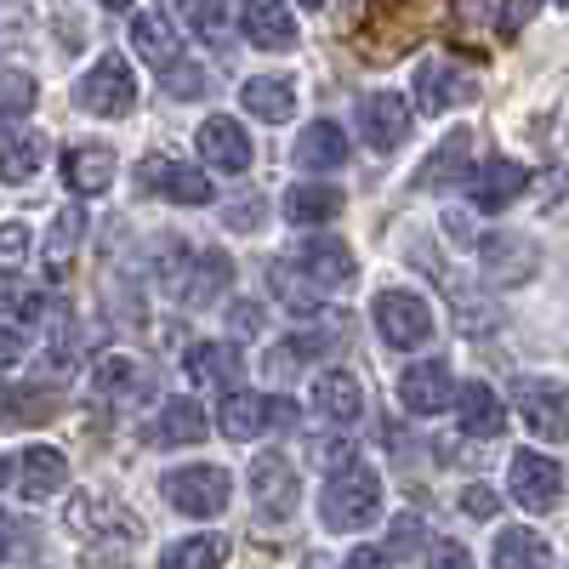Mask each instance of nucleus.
<instances>
[{"label":"nucleus","instance_id":"9","mask_svg":"<svg viewBox=\"0 0 569 569\" xmlns=\"http://www.w3.org/2000/svg\"><path fill=\"white\" fill-rule=\"evenodd\" d=\"M399 405H405L410 416H439V410H450V405H456V376H450V365H445V359L410 365V370L399 376Z\"/></svg>","mask_w":569,"mask_h":569},{"label":"nucleus","instance_id":"44","mask_svg":"<svg viewBox=\"0 0 569 569\" xmlns=\"http://www.w3.org/2000/svg\"><path fill=\"white\" fill-rule=\"evenodd\" d=\"M52 365H74V319L69 313L52 319Z\"/></svg>","mask_w":569,"mask_h":569},{"label":"nucleus","instance_id":"50","mask_svg":"<svg viewBox=\"0 0 569 569\" xmlns=\"http://www.w3.org/2000/svg\"><path fill=\"white\" fill-rule=\"evenodd\" d=\"M103 7H109V12H126V7H137V0H103Z\"/></svg>","mask_w":569,"mask_h":569},{"label":"nucleus","instance_id":"45","mask_svg":"<svg viewBox=\"0 0 569 569\" xmlns=\"http://www.w3.org/2000/svg\"><path fill=\"white\" fill-rule=\"evenodd\" d=\"M23 348H29L23 330H18V325H0V370H12V365L23 359Z\"/></svg>","mask_w":569,"mask_h":569},{"label":"nucleus","instance_id":"33","mask_svg":"<svg viewBox=\"0 0 569 569\" xmlns=\"http://www.w3.org/2000/svg\"><path fill=\"white\" fill-rule=\"evenodd\" d=\"M496 563H501V569H518V563H552V547H547L536 530H501V536H496Z\"/></svg>","mask_w":569,"mask_h":569},{"label":"nucleus","instance_id":"48","mask_svg":"<svg viewBox=\"0 0 569 569\" xmlns=\"http://www.w3.org/2000/svg\"><path fill=\"white\" fill-rule=\"evenodd\" d=\"M433 563H467V547H450L445 541V547H433Z\"/></svg>","mask_w":569,"mask_h":569},{"label":"nucleus","instance_id":"10","mask_svg":"<svg viewBox=\"0 0 569 569\" xmlns=\"http://www.w3.org/2000/svg\"><path fill=\"white\" fill-rule=\"evenodd\" d=\"M63 182L74 200H98L114 188V149L109 142H74L63 149Z\"/></svg>","mask_w":569,"mask_h":569},{"label":"nucleus","instance_id":"30","mask_svg":"<svg viewBox=\"0 0 569 569\" xmlns=\"http://www.w3.org/2000/svg\"><path fill=\"white\" fill-rule=\"evenodd\" d=\"M228 284H233V262H228L222 251H206V257L194 262V279L182 284V302H188V308H217V302L228 297Z\"/></svg>","mask_w":569,"mask_h":569},{"label":"nucleus","instance_id":"28","mask_svg":"<svg viewBox=\"0 0 569 569\" xmlns=\"http://www.w3.org/2000/svg\"><path fill=\"white\" fill-rule=\"evenodd\" d=\"M131 46H137V58H149L154 69H166V63L182 58V40H177V29H171L166 12H137L131 18Z\"/></svg>","mask_w":569,"mask_h":569},{"label":"nucleus","instance_id":"47","mask_svg":"<svg viewBox=\"0 0 569 569\" xmlns=\"http://www.w3.org/2000/svg\"><path fill=\"white\" fill-rule=\"evenodd\" d=\"M496 507H501V501H496V490H479V485L467 490V512H479V518H490Z\"/></svg>","mask_w":569,"mask_h":569},{"label":"nucleus","instance_id":"19","mask_svg":"<svg viewBox=\"0 0 569 569\" xmlns=\"http://www.w3.org/2000/svg\"><path fill=\"white\" fill-rule=\"evenodd\" d=\"M313 410L325 421H337V427H353L365 416V388H359V376L353 370H325L319 382H313Z\"/></svg>","mask_w":569,"mask_h":569},{"label":"nucleus","instance_id":"43","mask_svg":"<svg viewBox=\"0 0 569 569\" xmlns=\"http://www.w3.org/2000/svg\"><path fill=\"white\" fill-rule=\"evenodd\" d=\"M313 461H319V467H348V461H353V439L319 433V445H313Z\"/></svg>","mask_w":569,"mask_h":569},{"label":"nucleus","instance_id":"22","mask_svg":"<svg viewBox=\"0 0 569 569\" xmlns=\"http://www.w3.org/2000/svg\"><path fill=\"white\" fill-rule=\"evenodd\" d=\"M46 160V137L18 126V120H0V177L7 182H29Z\"/></svg>","mask_w":569,"mask_h":569},{"label":"nucleus","instance_id":"39","mask_svg":"<svg viewBox=\"0 0 569 569\" xmlns=\"http://www.w3.org/2000/svg\"><path fill=\"white\" fill-rule=\"evenodd\" d=\"M160 86L171 91V98H200L206 91V74H200V63H166V74H160Z\"/></svg>","mask_w":569,"mask_h":569},{"label":"nucleus","instance_id":"6","mask_svg":"<svg viewBox=\"0 0 569 569\" xmlns=\"http://www.w3.org/2000/svg\"><path fill=\"white\" fill-rule=\"evenodd\" d=\"M251 501H257V512L262 518H291L297 507H302V485H297V467L284 461L279 450H262L257 461H251Z\"/></svg>","mask_w":569,"mask_h":569},{"label":"nucleus","instance_id":"21","mask_svg":"<svg viewBox=\"0 0 569 569\" xmlns=\"http://www.w3.org/2000/svg\"><path fill=\"white\" fill-rule=\"evenodd\" d=\"M240 103L262 126H284V120L297 114V86H291V74H257V80H246Z\"/></svg>","mask_w":569,"mask_h":569},{"label":"nucleus","instance_id":"14","mask_svg":"<svg viewBox=\"0 0 569 569\" xmlns=\"http://www.w3.org/2000/svg\"><path fill=\"white\" fill-rule=\"evenodd\" d=\"M525 188H530V166H518V160H485L467 177V194L479 211H507Z\"/></svg>","mask_w":569,"mask_h":569},{"label":"nucleus","instance_id":"7","mask_svg":"<svg viewBox=\"0 0 569 569\" xmlns=\"http://www.w3.org/2000/svg\"><path fill=\"white\" fill-rule=\"evenodd\" d=\"M376 330H382L388 348H421L433 337V308L416 291H382L376 297Z\"/></svg>","mask_w":569,"mask_h":569},{"label":"nucleus","instance_id":"51","mask_svg":"<svg viewBox=\"0 0 569 569\" xmlns=\"http://www.w3.org/2000/svg\"><path fill=\"white\" fill-rule=\"evenodd\" d=\"M302 7H325V0H302Z\"/></svg>","mask_w":569,"mask_h":569},{"label":"nucleus","instance_id":"17","mask_svg":"<svg viewBox=\"0 0 569 569\" xmlns=\"http://www.w3.org/2000/svg\"><path fill=\"white\" fill-rule=\"evenodd\" d=\"M80 240H86V211H80V206H74V211H58L52 233H46V246H40V273L52 279V284H63V279L74 273Z\"/></svg>","mask_w":569,"mask_h":569},{"label":"nucleus","instance_id":"12","mask_svg":"<svg viewBox=\"0 0 569 569\" xmlns=\"http://www.w3.org/2000/svg\"><path fill=\"white\" fill-rule=\"evenodd\" d=\"M142 182L154 194L177 200V206H211V177L200 166H182V160H166V154H149L142 160Z\"/></svg>","mask_w":569,"mask_h":569},{"label":"nucleus","instance_id":"40","mask_svg":"<svg viewBox=\"0 0 569 569\" xmlns=\"http://www.w3.org/2000/svg\"><path fill=\"white\" fill-rule=\"evenodd\" d=\"M182 18H188V29H200L206 40H217L222 34V0H182Z\"/></svg>","mask_w":569,"mask_h":569},{"label":"nucleus","instance_id":"36","mask_svg":"<svg viewBox=\"0 0 569 569\" xmlns=\"http://www.w3.org/2000/svg\"><path fill=\"white\" fill-rule=\"evenodd\" d=\"M34 98H40L34 74H23V69H0V120H23V114L34 109Z\"/></svg>","mask_w":569,"mask_h":569},{"label":"nucleus","instance_id":"31","mask_svg":"<svg viewBox=\"0 0 569 569\" xmlns=\"http://www.w3.org/2000/svg\"><path fill=\"white\" fill-rule=\"evenodd\" d=\"M206 439V410L194 399H171L154 421V445H200Z\"/></svg>","mask_w":569,"mask_h":569},{"label":"nucleus","instance_id":"24","mask_svg":"<svg viewBox=\"0 0 569 569\" xmlns=\"http://www.w3.org/2000/svg\"><path fill=\"white\" fill-rule=\"evenodd\" d=\"M302 171H337L348 160V131L337 120H313L302 137H297V154H291Z\"/></svg>","mask_w":569,"mask_h":569},{"label":"nucleus","instance_id":"25","mask_svg":"<svg viewBox=\"0 0 569 569\" xmlns=\"http://www.w3.org/2000/svg\"><path fill=\"white\" fill-rule=\"evenodd\" d=\"M217 427H222V439H233V445L257 439L262 427H268V393H246V388L222 393V405H217Z\"/></svg>","mask_w":569,"mask_h":569},{"label":"nucleus","instance_id":"20","mask_svg":"<svg viewBox=\"0 0 569 569\" xmlns=\"http://www.w3.org/2000/svg\"><path fill=\"white\" fill-rule=\"evenodd\" d=\"M240 348H228V342H194L188 348V376L206 388V393H233L240 388Z\"/></svg>","mask_w":569,"mask_h":569},{"label":"nucleus","instance_id":"23","mask_svg":"<svg viewBox=\"0 0 569 569\" xmlns=\"http://www.w3.org/2000/svg\"><path fill=\"white\" fill-rule=\"evenodd\" d=\"M467 98H472V80H461L450 63H421L416 69V103H421V114H445V109H456Z\"/></svg>","mask_w":569,"mask_h":569},{"label":"nucleus","instance_id":"35","mask_svg":"<svg viewBox=\"0 0 569 569\" xmlns=\"http://www.w3.org/2000/svg\"><path fill=\"white\" fill-rule=\"evenodd\" d=\"M222 558H228V541L222 536H194V541L166 547V569H217Z\"/></svg>","mask_w":569,"mask_h":569},{"label":"nucleus","instance_id":"29","mask_svg":"<svg viewBox=\"0 0 569 569\" xmlns=\"http://www.w3.org/2000/svg\"><path fill=\"white\" fill-rule=\"evenodd\" d=\"M342 188H330V182H297L291 194H284V217H291L297 228H313V222H330V217H342Z\"/></svg>","mask_w":569,"mask_h":569},{"label":"nucleus","instance_id":"49","mask_svg":"<svg viewBox=\"0 0 569 569\" xmlns=\"http://www.w3.org/2000/svg\"><path fill=\"white\" fill-rule=\"evenodd\" d=\"M7 541H12V518H7V507H0V552H7Z\"/></svg>","mask_w":569,"mask_h":569},{"label":"nucleus","instance_id":"3","mask_svg":"<svg viewBox=\"0 0 569 569\" xmlns=\"http://www.w3.org/2000/svg\"><path fill=\"white\" fill-rule=\"evenodd\" d=\"M74 103L86 109V114H103V120H114V114H126L131 103H137V80H131V63L126 58H98L91 63V74H80V86H74Z\"/></svg>","mask_w":569,"mask_h":569},{"label":"nucleus","instance_id":"1","mask_svg":"<svg viewBox=\"0 0 569 569\" xmlns=\"http://www.w3.org/2000/svg\"><path fill=\"white\" fill-rule=\"evenodd\" d=\"M376 512H382V479L370 467L348 461L330 472V485L319 496V518L330 530H365V525H376Z\"/></svg>","mask_w":569,"mask_h":569},{"label":"nucleus","instance_id":"41","mask_svg":"<svg viewBox=\"0 0 569 569\" xmlns=\"http://www.w3.org/2000/svg\"><path fill=\"white\" fill-rule=\"evenodd\" d=\"M222 222H228L233 233H251V228L262 222V194H240V200H228V206H222Z\"/></svg>","mask_w":569,"mask_h":569},{"label":"nucleus","instance_id":"2","mask_svg":"<svg viewBox=\"0 0 569 569\" xmlns=\"http://www.w3.org/2000/svg\"><path fill=\"white\" fill-rule=\"evenodd\" d=\"M0 485H7L18 501H52L69 485V461L52 445H29V450L0 461Z\"/></svg>","mask_w":569,"mask_h":569},{"label":"nucleus","instance_id":"34","mask_svg":"<svg viewBox=\"0 0 569 569\" xmlns=\"http://www.w3.org/2000/svg\"><path fill=\"white\" fill-rule=\"evenodd\" d=\"M131 388H137V365L131 359H103L98 376H91V399L98 405H126Z\"/></svg>","mask_w":569,"mask_h":569},{"label":"nucleus","instance_id":"26","mask_svg":"<svg viewBox=\"0 0 569 569\" xmlns=\"http://www.w3.org/2000/svg\"><path fill=\"white\" fill-rule=\"evenodd\" d=\"M273 302L284 308V313H297V319H313L319 308H325V297H319V279L313 273H302L291 257H284V262H273Z\"/></svg>","mask_w":569,"mask_h":569},{"label":"nucleus","instance_id":"42","mask_svg":"<svg viewBox=\"0 0 569 569\" xmlns=\"http://www.w3.org/2000/svg\"><path fill=\"white\" fill-rule=\"evenodd\" d=\"M416 552H421V525H416V518H393L388 558H416Z\"/></svg>","mask_w":569,"mask_h":569},{"label":"nucleus","instance_id":"18","mask_svg":"<svg viewBox=\"0 0 569 569\" xmlns=\"http://www.w3.org/2000/svg\"><path fill=\"white\" fill-rule=\"evenodd\" d=\"M456 410H461V433L467 439H501V427H507V405L490 382H467L456 388Z\"/></svg>","mask_w":569,"mask_h":569},{"label":"nucleus","instance_id":"13","mask_svg":"<svg viewBox=\"0 0 569 569\" xmlns=\"http://www.w3.org/2000/svg\"><path fill=\"white\" fill-rule=\"evenodd\" d=\"M200 160L206 166H217L222 177H246L251 171V137L240 131V120H228V114H217V120H206L200 126Z\"/></svg>","mask_w":569,"mask_h":569},{"label":"nucleus","instance_id":"32","mask_svg":"<svg viewBox=\"0 0 569 569\" xmlns=\"http://www.w3.org/2000/svg\"><path fill=\"white\" fill-rule=\"evenodd\" d=\"M467 149H472V137H467V131H450L439 149L427 154L421 188H450V182H461V177H467Z\"/></svg>","mask_w":569,"mask_h":569},{"label":"nucleus","instance_id":"11","mask_svg":"<svg viewBox=\"0 0 569 569\" xmlns=\"http://www.w3.org/2000/svg\"><path fill=\"white\" fill-rule=\"evenodd\" d=\"M479 262L490 284H525L536 279V240H525V233H485Z\"/></svg>","mask_w":569,"mask_h":569},{"label":"nucleus","instance_id":"5","mask_svg":"<svg viewBox=\"0 0 569 569\" xmlns=\"http://www.w3.org/2000/svg\"><path fill=\"white\" fill-rule=\"evenodd\" d=\"M228 472L222 467H177V472H166V501L177 507V512H188V518H217L222 507H228Z\"/></svg>","mask_w":569,"mask_h":569},{"label":"nucleus","instance_id":"4","mask_svg":"<svg viewBox=\"0 0 569 569\" xmlns=\"http://www.w3.org/2000/svg\"><path fill=\"white\" fill-rule=\"evenodd\" d=\"M507 490L525 512H552L563 501V467L541 450H518L512 467H507Z\"/></svg>","mask_w":569,"mask_h":569},{"label":"nucleus","instance_id":"27","mask_svg":"<svg viewBox=\"0 0 569 569\" xmlns=\"http://www.w3.org/2000/svg\"><path fill=\"white\" fill-rule=\"evenodd\" d=\"M291 262L302 268V273H313L319 284H348L353 279V251L342 246V240H302L297 251H291Z\"/></svg>","mask_w":569,"mask_h":569},{"label":"nucleus","instance_id":"46","mask_svg":"<svg viewBox=\"0 0 569 569\" xmlns=\"http://www.w3.org/2000/svg\"><path fill=\"white\" fill-rule=\"evenodd\" d=\"M530 7H536V0H512V7L501 12V34H518V29H525V18H530Z\"/></svg>","mask_w":569,"mask_h":569},{"label":"nucleus","instance_id":"8","mask_svg":"<svg viewBox=\"0 0 569 569\" xmlns=\"http://www.w3.org/2000/svg\"><path fill=\"white\" fill-rule=\"evenodd\" d=\"M518 393V416L530 421L536 439H569V393L552 382V376H525V382L512 388Z\"/></svg>","mask_w":569,"mask_h":569},{"label":"nucleus","instance_id":"37","mask_svg":"<svg viewBox=\"0 0 569 569\" xmlns=\"http://www.w3.org/2000/svg\"><path fill=\"white\" fill-rule=\"evenodd\" d=\"M23 262H29V228L23 222H7L0 228V273H23Z\"/></svg>","mask_w":569,"mask_h":569},{"label":"nucleus","instance_id":"38","mask_svg":"<svg viewBox=\"0 0 569 569\" xmlns=\"http://www.w3.org/2000/svg\"><path fill=\"white\" fill-rule=\"evenodd\" d=\"M40 388H7V393H0V410H7V416H18V421H29V416H52L58 410V399H34Z\"/></svg>","mask_w":569,"mask_h":569},{"label":"nucleus","instance_id":"52","mask_svg":"<svg viewBox=\"0 0 569 569\" xmlns=\"http://www.w3.org/2000/svg\"><path fill=\"white\" fill-rule=\"evenodd\" d=\"M558 7H569V0H558Z\"/></svg>","mask_w":569,"mask_h":569},{"label":"nucleus","instance_id":"15","mask_svg":"<svg viewBox=\"0 0 569 569\" xmlns=\"http://www.w3.org/2000/svg\"><path fill=\"white\" fill-rule=\"evenodd\" d=\"M359 131L370 149H399V142L410 137V103L399 98V91H370V98L359 103Z\"/></svg>","mask_w":569,"mask_h":569},{"label":"nucleus","instance_id":"16","mask_svg":"<svg viewBox=\"0 0 569 569\" xmlns=\"http://www.w3.org/2000/svg\"><path fill=\"white\" fill-rule=\"evenodd\" d=\"M240 29L251 46H262V52H291L297 46V18L284 0H246L240 7Z\"/></svg>","mask_w":569,"mask_h":569}]
</instances>
